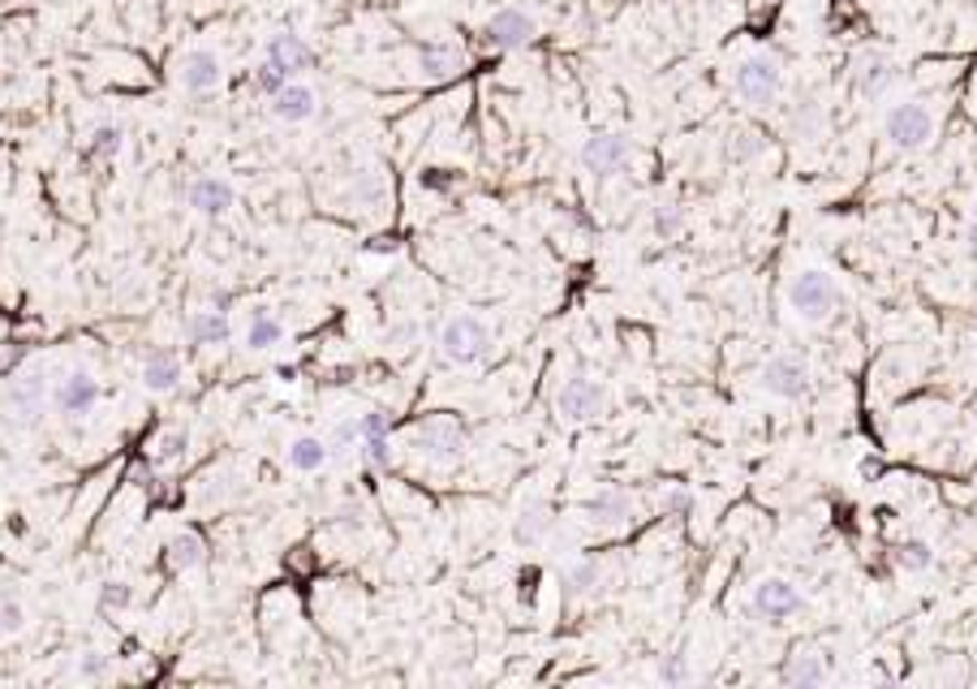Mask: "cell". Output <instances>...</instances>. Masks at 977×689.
Instances as JSON below:
<instances>
[{
    "label": "cell",
    "instance_id": "6da1fadb",
    "mask_svg": "<svg viewBox=\"0 0 977 689\" xmlns=\"http://www.w3.org/2000/svg\"><path fill=\"white\" fill-rule=\"evenodd\" d=\"M732 91H737V100H745L749 108H767V104H776L780 91H783L780 61H776L771 52H753V56H745L741 65L732 70Z\"/></svg>",
    "mask_w": 977,
    "mask_h": 689
},
{
    "label": "cell",
    "instance_id": "7a4b0ae2",
    "mask_svg": "<svg viewBox=\"0 0 977 689\" xmlns=\"http://www.w3.org/2000/svg\"><path fill=\"white\" fill-rule=\"evenodd\" d=\"M439 354L453 366H478L491 354V332L478 315H453L439 327Z\"/></svg>",
    "mask_w": 977,
    "mask_h": 689
},
{
    "label": "cell",
    "instance_id": "3957f363",
    "mask_svg": "<svg viewBox=\"0 0 977 689\" xmlns=\"http://www.w3.org/2000/svg\"><path fill=\"white\" fill-rule=\"evenodd\" d=\"M883 134H887V143H892L896 152L913 156V152L931 147V138H935V113H931L922 100H900L896 108L887 113V122H883Z\"/></svg>",
    "mask_w": 977,
    "mask_h": 689
},
{
    "label": "cell",
    "instance_id": "277c9868",
    "mask_svg": "<svg viewBox=\"0 0 977 689\" xmlns=\"http://www.w3.org/2000/svg\"><path fill=\"white\" fill-rule=\"evenodd\" d=\"M414 448L435 466H457L466 457V427L448 414H430L414 427Z\"/></svg>",
    "mask_w": 977,
    "mask_h": 689
},
{
    "label": "cell",
    "instance_id": "5b68a950",
    "mask_svg": "<svg viewBox=\"0 0 977 689\" xmlns=\"http://www.w3.org/2000/svg\"><path fill=\"white\" fill-rule=\"evenodd\" d=\"M835 302H840V289L835 281L819 272V268H805V272H797L792 281H788V306L801 315V320H810V324H822L831 311H835Z\"/></svg>",
    "mask_w": 977,
    "mask_h": 689
},
{
    "label": "cell",
    "instance_id": "8992f818",
    "mask_svg": "<svg viewBox=\"0 0 977 689\" xmlns=\"http://www.w3.org/2000/svg\"><path fill=\"white\" fill-rule=\"evenodd\" d=\"M0 409H4L13 422H22V427L40 422L43 409H48V379H43L40 370L13 375V379L4 384V393H0Z\"/></svg>",
    "mask_w": 977,
    "mask_h": 689
},
{
    "label": "cell",
    "instance_id": "52a82bcc",
    "mask_svg": "<svg viewBox=\"0 0 977 689\" xmlns=\"http://www.w3.org/2000/svg\"><path fill=\"white\" fill-rule=\"evenodd\" d=\"M534 35H539V22H534V13H526L521 4H500V9L487 18V27H482V40L491 43L496 52H517V48L534 43Z\"/></svg>",
    "mask_w": 977,
    "mask_h": 689
},
{
    "label": "cell",
    "instance_id": "ba28073f",
    "mask_svg": "<svg viewBox=\"0 0 977 689\" xmlns=\"http://www.w3.org/2000/svg\"><path fill=\"white\" fill-rule=\"evenodd\" d=\"M555 409H560V418L590 422V418H599V414L607 409V388H603L599 379L573 375V379H564V384H560V393H555Z\"/></svg>",
    "mask_w": 977,
    "mask_h": 689
},
{
    "label": "cell",
    "instance_id": "9c48e42d",
    "mask_svg": "<svg viewBox=\"0 0 977 689\" xmlns=\"http://www.w3.org/2000/svg\"><path fill=\"white\" fill-rule=\"evenodd\" d=\"M181 199H186V207H195L198 216L220 220V216H229V211H233L237 190H233V181H225V177H207V173H198V177H190V181H186Z\"/></svg>",
    "mask_w": 977,
    "mask_h": 689
},
{
    "label": "cell",
    "instance_id": "30bf717a",
    "mask_svg": "<svg viewBox=\"0 0 977 689\" xmlns=\"http://www.w3.org/2000/svg\"><path fill=\"white\" fill-rule=\"evenodd\" d=\"M762 388L771 393V397H780V401H801L805 393H810V370L801 358H792V354H776V358H767L762 366Z\"/></svg>",
    "mask_w": 977,
    "mask_h": 689
},
{
    "label": "cell",
    "instance_id": "8fae6325",
    "mask_svg": "<svg viewBox=\"0 0 977 689\" xmlns=\"http://www.w3.org/2000/svg\"><path fill=\"white\" fill-rule=\"evenodd\" d=\"M100 397H104V388H100V379L86 375V370H70V375L52 388V406L61 409L65 418H86L91 409L100 406Z\"/></svg>",
    "mask_w": 977,
    "mask_h": 689
},
{
    "label": "cell",
    "instance_id": "7c38bea8",
    "mask_svg": "<svg viewBox=\"0 0 977 689\" xmlns=\"http://www.w3.org/2000/svg\"><path fill=\"white\" fill-rule=\"evenodd\" d=\"M177 82H181L190 95H207V91H216V86L225 82V61H220L211 48H190V52H181V61H177Z\"/></svg>",
    "mask_w": 977,
    "mask_h": 689
},
{
    "label": "cell",
    "instance_id": "4fadbf2b",
    "mask_svg": "<svg viewBox=\"0 0 977 689\" xmlns=\"http://www.w3.org/2000/svg\"><path fill=\"white\" fill-rule=\"evenodd\" d=\"M749 608L762 620H783L792 612H801V591L788 582V577H762L749 595Z\"/></svg>",
    "mask_w": 977,
    "mask_h": 689
},
{
    "label": "cell",
    "instance_id": "5bb4252c",
    "mask_svg": "<svg viewBox=\"0 0 977 689\" xmlns=\"http://www.w3.org/2000/svg\"><path fill=\"white\" fill-rule=\"evenodd\" d=\"M578 160H582V168H586L590 177H607V173L625 168L628 143L621 134H590L586 143H582V152H578Z\"/></svg>",
    "mask_w": 977,
    "mask_h": 689
},
{
    "label": "cell",
    "instance_id": "9a60e30c",
    "mask_svg": "<svg viewBox=\"0 0 977 689\" xmlns=\"http://www.w3.org/2000/svg\"><path fill=\"white\" fill-rule=\"evenodd\" d=\"M268 61L284 79H298V74L314 70V48L302 35H293V31H276L268 40Z\"/></svg>",
    "mask_w": 977,
    "mask_h": 689
},
{
    "label": "cell",
    "instance_id": "2e32d148",
    "mask_svg": "<svg viewBox=\"0 0 977 689\" xmlns=\"http://www.w3.org/2000/svg\"><path fill=\"white\" fill-rule=\"evenodd\" d=\"M586 513L599 530H621L633 518V495L625 487H603L586 500Z\"/></svg>",
    "mask_w": 977,
    "mask_h": 689
},
{
    "label": "cell",
    "instance_id": "e0dca14e",
    "mask_svg": "<svg viewBox=\"0 0 977 689\" xmlns=\"http://www.w3.org/2000/svg\"><path fill=\"white\" fill-rule=\"evenodd\" d=\"M272 113L284 125L311 122L314 113H319V95H314V86H306V82H293V79H289L272 95Z\"/></svg>",
    "mask_w": 977,
    "mask_h": 689
},
{
    "label": "cell",
    "instance_id": "ac0fdd59",
    "mask_svg": "<svg viewBox=\"0 0 977 689\" xmlns=\"http://www.w3.org/2000/svg\"><path fill=\"white\" fill-rule=\"evenodd\" d=\"M780 681H783V686H805V689H814V686H827V681H831V668H827V659H822L819 650L797 647V650H792V655H788V659H783Z\"/></svg>",
    "mask_w": 977,
    "mask_h": 689
},
{
    "label": "cell",
    "instance_id": "d6986e66",
    "mask_svg": "<svg viewBox=\"0 0 977 689\" xmlns=\"http://www.w3.org/2000/svg\"><path fill=\"white\" fill-rule=\"evenodd\" d=\"M887 82H892V61L883 56V52H861L858 61H853V91H858L861 100H879L883 91H887Z\"/></svg>",
    "mask_w": 977,
    "mask_h": 689
},
{
    "label": "cell",
    "instance_id": "ffe728a7",
    "mask_svg": "<svg viewBox=\"0 0 977 689\" xmlns=\"http://www.w3.org/2000/svg\"><path fill=\"white\" fill-rule=\"evenodd\" d=\"M181 384V358H177V349H152L147 358H143V388L147 393H173Z\"/></svg>",
    "mask_w": 977,
    "mask_h": 689
},
{
    "label": "cell",
    "instance_id": "44dd1931",
    "mask_svg": "<svg viewBox=\"0 0 977 689\" xmlns=\"http://www.w3.org/2000/svg\"><path fill=\"white\" fill-rule=\"evenodd\" d=\"M181 332H186L190 345L211 349V345H225V341H229V320H225V311H195V315L181 320Z\"/></svg>",
    "mask_w": 977,
    "mask_h": 689
},
{
    "label": "cell",
    "instance_id": "7402d4cb",
    "mask_svg": "<svg viewBox=\"0 0 977 689\" xmlns=\"http://www.w3.org/2000/svg\"><path fill=\"white\" fill-rule=\"evenodd\" d=\"M164 561L173 573H190L207 561V539L198 534V530H181V534H173L168 539V547H164Z\"/></svg>",
    "mask_w": 977,
    "mask_h": 689
},
{
    "label": "cell",
    "instance_id": "603a6c76",
    "mask_svg": "<svg viewBox=\"0 0 977 689\" xmlns=\"http://www.w3.org/2000/svg\"><path fill=\"white\" fill-rule=\"evenodd\" d=\"M548 526H551V504L548 500H530V504H521V513H517V522H512V539H517V547H534V543H543Z\"/></svg>",
    "mask_w": 977,
    "mask_h": 689
},
{
    "label": "cell",
    "instance_id": "cb8c5ba5",
    "mask_svg": "<svg viewBox=\"0 0 977 689\" xmlns=\"http://www.w3.org/2000/svg\"><path fill=\"white\" fill-rule=\"evenodd\" d=\"M418 65H423V79L427 82H448L461 70V56H457V48H448V43H427V48L418 52Z\"/></svg>",
    "mask_w": 977,
    "mask_h": 689
},
{
    "label": "cell",
    "instance_id": "d4e9b609",
    "mask_svg": "<svg viewBox=\"0 0 977 689\" xmlns=\"http://www.w3.org/2000/svg\"><path fill=\"white\" fill-rule=\"evenodd\" d=\"M328 457H332V445H328V440H319V436H298V440L289 445V466H293L298 474H314V470H323V466H328Z\"/></svg>",
    "mask_w": 977,
    "mask_h": 689
},
{
    "label": "cell",
    "instance_id": "484cf974",
    "mask_svg": "<svg viewBox=\"0 0 977 689\" xmlns=\"http://www.w3.org/2000/svg\"><path fill=\"white\" fill-rule=\"evenodd\" d=\"M280 336H284V324L268 315V311H254V320L246 327V349H254V354H268L280 345Z\"/></svg>",
    "mask_w": 977,
    "mask_h": 689
},
{
    "label": "cell",
    "instance_id": "4316f807",
    "mask_svg": "<svg viewBox=\"0 0 977 689\" xmlns=\"http://www.w3.org/2000/svg\"><path fill=\"white\" fill-rule=\"evenodd\" d=\"M590 595H599V565L578 561L564 573V599H590Z\"/></svg>",
    "mask_w": 977,
    "mask_h": 689
},
{
    "label": "cell",
    "instance_id": "83f0119b",
    "mask_svg": "<svg viewBox=\"0 0 977 689\" xmlns=\"http://www.w3.org/2000/svg\"><path fill=\"white\" fill-rule=\"evenodd\" d=\"M186 448H190V431H186V427H168V431H159L156 440H152V461H159V466L181 461Z\"/></svg>",
    "mask_w": 977,
    "mask_h": 689
},
{
    "label": "cell",
    "instance_id": "f1b7e54d",
    "mask_svg": "<svg viewBox=\"0 0 977 689\" xmlns=\"http://www.w3.org/2000/svg\"><path fill=\"white\" fill-rule=\"evenodd\" d=\"M362 461H366V470H375V474H392V466H396L392 436H371V440H362Z\"/></svg>",
    "mask_w": 977,
    "mask_h": 689
},
{
    "label": "cell",
    "instance_id": "f546056e",
    "mask_svg": "<svg viewBox=\"0 0 977 689\" xmlns=\"http://www.w3.org/2000/svg\"><path fill=\"white\" fill-rule=\"evenodd\" d=\"M121 129L117 125H100L95 134H91V143H86V160H117L121 156Z\"/></svg>",
    "mask_w": 977,
    "mask_h": 689
},
{
    "label": "cell",
    "instance_id": "4dcf8cb0",
    "mask_svg": "<svg viewBox=\"0 0 977 689\" xmlns=\"http://www.w3.org/2000/svg\"><path fill=\"white\" fill-rule=\"evenodd\" d=\"M819 129H822L819 100H801V104L792 108V134H797V138H814Z\"/></svg>",
    "mask_w": 977,
    "mask_h": 689
},
{
    "label": "cell",
    "instance_id": "1f68e13d",
    "mask_svg": "<svg viewBox=\"0 0 977 689\" xmlns=\"http://www.w3.org/2000/svg\"><path fill=\"white\" fill-rule=\"evenodd\" d=\"M284 82H289V79H284V74L276 70L268 56H263V61H259V65L250 70V91H254V95H263V100H272L276 91L284 86Z\"/></svg>",
    "mask_w": 977,
    "mask_h": 689
},
{
    "label": "cell",
    "instance_id": "d6a6232c",
    "mask_svg": "<svg viewBox=\"0 0 977 689\" xmlns=\"http://www.w3.org/2000/svg\"><path fill=\"white\" fill-rule=\"evenodd\" d=\"M762 147H767V143H762L758 129H732V138H728V156H732L737 164L762 156Z\"/></svg>",
    "mask_w": 977,
    "mask_h": 689
},
{
    "label": "cell",
    "instance_id": "836d02e7",
    "mask_svg": "<svg viewBox=\"0 0 977 689\" xmlns=\"http://www.w3.org/2000/svg\"><path fill=\"white\" fill-rule=\"evenodd\" d=\"M22 625H27L22 599L4 591V595H0V638H13V634H22Z\"/></svg>",
    "mask_w": 977,
    "mask_h": 689
},
{
    "label": "cell",
    "instance_id": "e575fe53",
    "mask_svg": "<svg viewBox=\"0 0 977 689\" xmlns=\"http://www.w3.org/2000/svg\"><path fill=\"white\" fill-rule=\"evenodd\" d=\"M896 565H900V568H908V573H922V568H931V565H935V552H931V547H926L922 539H913V543H900Z\"/></svg>",
    "mask_w": 977,
    "mask_h": 689
},
{
    "label": "cell",
    "instance_id": "d590c367",
    "mask_svg": "<svg viewBox=\"0 0 977 689\" xmlns=\"http://www.w3.org/2000/svg\"><path fill=\"white\" fill-rule=\"evenodd\" d=\"M655 677H659L664 686H685V681H689V664H685V655H664L659 668H655Z\"/></svg>",
    "mask_w": 977,
    "mask_h": 689
},
{
    "label": "cell",
    "instance_id": "8d00e7d4",
    "mask_svg": "<svg viewBox=\"0 0 977 689\" xmlns=\"http://www.w3.org/2000/svg\"><path fill=\"white\" fill-rule=\"evenodd\" d=\"M129 599H134V591H129L125 582H108V586L100 591V612H125Z\"/></svg>",
    "mask_w": 977,
    "mask_h": 689
},
{
    "label": "cell",
    "instance_id": "74e56055",
    "mask_svg": "<svg viewBox=\"0 0 977 689\" xmlns=\"http://www.w3.org/2000/svg\"><path fill=\"white\" fill-rule=\"evenodd\" d=\"M357 436H362V440H371V436H392V418L384 414V409L362 414V418H357Z\"/></svg>",
    "mask_w": 977,
    "mask_h": 689
},
{
    "label": "cell",
    "instance_id": "f35d334b",
    "mask_svg": "<svg viewBox=\"0 0 977 689\" xmlns=\"http://www.w3.org/2000/svg\"><path fill=\"white\" fill-rule=\"evenodd\" d=\"M79 672L86 677V681H100V677H108V655H104V650H82Z\"/></svg>",
    "mask_w": 977,
    "mask_h": 689
},
{
    "label": "cell",
    "instance_id": "ab89813d",
    "mask_svg": "<svg viewBox=\"0 0 977 689\" xmlns=\"http://www.w3.org/2000/svg\"><path fill=\"white\" fill-rule=\"evenodd\" d=\"M680 225H685V220H680V207L664 203L659 211H655V233H659V238H667V242L680 233Z\"/></svg>",
    "mask_w": 977,
    "mask_h": 689
},
{
    "label": "cell",
    "instance_id": "60d3db41",
    "mask_svg": "<svg viewBox=\"0 0 977 689\" xmlns=\"http://www.w3.org/2000/svg\"><path fill=\"white\" fill-rule=\"evenodd\" d=\"M353 440H362V436H357V418H353V422H341V427L332 431V445L336 448H350Z\"/></svg>",
    "mask_w": 977,
    "mask_h": 689
},
{
    "label": "cell",
    "instance_id": "b9f144b4",
    "mask_svg": "<svg viewBox=\"0 0 977 689\" xmlns=\"http://www.w3.org/2000/svg\"><path fill=\"white\" fill-rule=\"evenodd\" d=\"M664 509H667V513H685V509H689V491L672 487V491L664 495Z\"/></svg>",
    "mask_w": 977,
    "mask_h": 689
},
{
    "label": "cell",
    "instance_id": "7bdbcfd3",
    "mask_svg": "<svg viewBox=\"0 0 977 689\" xmlns=\"http://www.w3.org/2000/svg\"><path fill=\"white\" fill-rule=\"evenodd\" d=\"M211 306H216V311H229V306H233V293H229V289H216V293H211Z\"/></svg>",
    "mask_w": 977,
    "mask_h": 689
},
{
    "label": "cell",
    "instance_id": "ee69618b",
    "mask_svg": "<svg viewBox=\"0 0 977 689\" xmlns=\"http://www.w3.org/2000/svg\"><path fill=\"white\" fill-rule=\"evenodd\" d=\"M969 254H974V259H977V220H974V225H969Z\"/></svg>",
    "mask_w": 977,
    "mask_h": 689
},
{
    "label": "cell",
    "instance_id": "f6af8a7d",
    "mask_svg": "<svg viewBox=\"0 0 977 689\" xmlns=\"http://www.w3.org/2000/svg\"><path fill=\"white\" fill-rule=\"evenodd\" d=\"M974 220H977V199H974Z\"/></svg>",
    "mask_w": 977,
    "mask_h": 689
}]
</instances>
